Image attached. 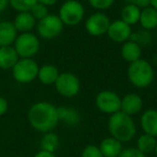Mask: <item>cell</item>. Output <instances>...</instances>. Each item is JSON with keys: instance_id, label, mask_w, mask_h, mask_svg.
Listing matches in <instances>:
<instances>
[{"instance_id": "1", "label": "cell", "mask_w": 157, "mask_h": 157, "mask_svg": "<svg viewBox=\"0 0 157 157\" xmlns=\"http://www.w3.org/2000/svg\"><path fill=\"white\" fill-rule=\"evenodd\" d=\"M28 122L40 132H52L59 123L57 107L48 101H37L28 110Z\"/></svg>"}, {"instance_id": "2", "label": "cell", "mask_w": 157, "mask_h": 157, "mask_svg": "<svg viewBox=\"0 0 157 157\" xmlns=\"http://www.w3.org/2000/svg\"><path fill=\"white\" fill-rule=\"evenodd\" d=\"M108 129L111 137L121 141L122 143L131 141L137 134L136 123L132 117L127 116L122 111L110 116Z\"/></svg>"}, {"instance_id": "3", "label": "cell", "mask_w": 157, "mask_h": 157, "mask_svg": "<svg viewBox=\"0 0 157 157\" xmlns=\"http://www.w3.org/2000/svg\"><path fill=\"white\" fill-rule=\"evenodd\" d=\"M127 76L132 86L143 89L153 82L154 70L147 60L139 59L128 66Z\"/></svg>"}, {"instance_id": "4", "label": "cell", "mask_w": 157, "mask_h": 157, "mask_svg": "<svg viewBox=\"0 0 157 157\" xmlns=\"http://www.w3.org/2000/svg\"><path fill=\"white\" fill-rule=\"evenodd\" d=\"M39 66L32 59H19L12 68L13 78L19 83H29L38 77Z\"/></svg>"}, {"instance_id": "5", "label": "cell", "mask_w": 157, "mask_h": 157, "mask_svg": "<svg viewBox=\"0 0 157 157\" xmlns=\"http://www.w3.org/2000/svg\"><path fill=\"white\" fill-rule=\"evenodd\" d=\"M40 42L38 37L30 32L19 34L14 42V49L22 59H31L38 52Z\"/></svg>"}, {"instance_id": "6", "label": "cell", "mask_w": 157, "mask_h": 157, "mask_svg": "<svg viewBox=\"0 0 157 157\" xmlns=\"http://www.w3.org/2000/svg\"><path fill=\"white\" fill-rule=\"evenodd\" d=\"M122 97L118 93L110 90H105L97 94L95 98V105L97 109L105 114H112L121 111Z\"/></svg>"}, {"instance_id": "7", "label": "cell", "mask_w": 157, "mask_h": 157, "mask_svg": "<svg viewBox=\"0 0 157 157\" xmlns=\"http://www.w3.org/2000/svg\"><path fill=\"white\" fill-rule=\"evenodd\" d=\"M84 8L76 0H67L59 9V18L64 25L76 26L84 17Z\"/></svg>"}, {"instance_id": "8", "label": "cell", "mask_w": 157, "mask_h": 157, "mask_svg": "<svg viewBox=\"0 0 157 157\" xmlns=\"http://www.w3.org/2000/svg\"><path fill=\"white\" fill-rule=\"evenodd\" d=\"M55 85V89L61 96L71 98L74 97L80 92L81 82L80 79L74 74L69 72H65L59 74Z\"/></svg>"}, {"instance_id": "9", "label": "cell", "mask_w": 157, "mask_h": 157, "mask_svg": "<svg viewBox=\"0 0 157 157\" xmlns=\"http://www.w3.org/2000/svg\"><path fill=\"white\" fill-rule=\"evenodd\" d=\"M64 24L56 15H48L45 18L39 21L37 30L43 39H54L63 31Z\"/></svg>"}, {"instance_id": "10", "label": "cell", "mask_w": 157, "mask_h": 157, "mask_svg": "<svg viewBox=\"0 0 157 157\" xmlns=\"http://www.w3.org/2000/svg\"><path fill=\"white\" fill-rule=\"evenodd\" d=\"M110 19L103 13H95L90 15L85 23V29L93 36H100L107 33L110 26Z\"/></svg>"}, {"instance_id": "11", "label": "cell", "mask_w": 157, "mask_h": 157, "mask_svg": "<svg viewBox=\"0 0 157 157\" xmlns=\"http://www.w3.org/2000/svg\"><path fill=\"white\" fill-rule=\"evenodd\" d=\"M143 108V101L137 93H128L121 101V111L129 117L138 114Z\"/></svg>"}, {"instance_id": "12", "label": "cell", "mask_w": 157, "mask_h": 157, "mask_svg": "<svg viewBox=\"0 0 157 157\" xmlns=\"http://www.w3.org/2000/svg\"><path fill=\"white\" fill-rule=\"evenodd\" d=\"M107 33L112 41L118 42V43H123L130 37L131 28H130L129 25L118 19V21H114L113 23L110 24Z\"/></svg>"}, {"instance_id": "13", "label": "cell", "mask_w": 157, "mask_h": 157, "mask_svg": "<svg viewBox=\"0 0 157 157\" xmlns=\"http://www.w3.org/2000/svg\"><path fill=\"white\" fill-rule=\"evenodd\" d=\"M140 125L143 134L157 138V109H147L141 114Z\"/></svg>"}, {"instance_id": "14", "label": "cell", "mask_w": 157, "mask_h": 157, "mask_svg": "<svg viewBox=\"0 0 157 157\" xmlns=\"http://www.w3.org/2000/svg\"><path fill=\"white\" fill-rule=\"evenodd\" d=\"M99 149L103 157H118L124 150L123 143L111 136L101 140Z\"/></svg>"}, {"instance_id": "15", "label": "cell", "mask_w": 157, "mask_h": 157, "mask_svg": "<svg viewBox=\"0 0 157 157\" xmlns=\"http://www.w3.org/2000/svg\"><path fill=\"white\" fill-rule=\"evenodd\" d=\"M19 60L16 50L12 46L0 47V68L2 70H12Z\"/></svg>"}, {"instance_id": "16", "label": "cell", "mask_w": 157, "mask_h": 157, "mask_svg": "<svg viewBox=\"0 0 157 157\" xmlns=\"http://www.w3.org/2000/svg\"><path fill=\"white\" fill-rule=\"evenodd\" d=\"M17 37V30L13 23L8 21H0V47L11 46Z\"/></svg>"}, {"instance_id": "17", "label": "cell", "mask_w": 157, "mask_h": 157, "mask_svg": "<svg viewBox=\"0 0 157 157\" xmlns=\"http://www.w3.org/2000/svg\"><path fill=\"white\" fill-rule=\"evenodd\" d=\"M59 122H64L68 126H76L81 121V113L78 109L72 107H58L57 108Z\"/></svg>"}, {"instance_id": "18", "label": "cell", "mask_w": 157, "mask_h": 157, "mask_svg": "<svg viewBox=\"0 0 157 157\" xmlns=\"http://www.w3.org/2000/svg\"><path fill=\"white\" fill-rule=\"evenodd\" d=\"M13 25L17 31L23 33L29 32L36 25V19L34 18L30 12H21L16 15Z\"/></svg>"}, {"instance_id": "19", "label": "cell", "mask_w": 157, "mask_h": 157, "mask_svg": "<svg viewBox=\"0 0 157 157\" xmlns=\"http://www.w3.org/2000/svg\"><path fill=\"white\" fill-rule=\"evenodd\" d=\"M58 76H59V72L56 66L52 65V64H45V65L39 67L38 77L37 78L43 85L50 86V85H54L56 82Z\"/></svg>"}, {"instance_id": "20", "label": "cell", "mask_w": 157, "mask_h": 157, "mask_svg": "<svg viewBox=\"0 0 157 157\" xmlns=\"http://www.w3.org/2000/svg\"><path fill=\"white\" fill-rule=\"evenodd\" d=\"M141 47L138 43L136 42H132V41H129V42H126L124 43L123 47H122V50H121V54H122V57L125 59L126 61L128 62H134V61L139 60L141 59Z\"/></svg>"}, {"instance_id": "21", "label": "cell", "mask_w": 157, "mask_h": 157, "mask_svg": "<svg viewBox=\"0 0 157 157\" xmlns=\"http://www.w3.org/2000/svg\"><path fill=\"white\" fill-rule=\"evenodd\" d=\"M139 21H140L141 26H142L144 29H147V30L156 29V27H157V11L154 8H152L151 6L143 9V10L141 11Z\"/></svg>"}, {"instance_id": "22", "label": "cell", "mask_w": 157, "mask_h": 157, "mask_svg": "<svg viewBox=\"0 0 157 157\" xmlns=\"http://www.w3.org/2000/svg\"><path fill=\"white\" fill-rule=\"evenodd\" d=\"M156 142H157V138H155V137L150 136V135H147V134H142L137 139L136 147L141 153L147 155V154H150V153H154Z\"/></svg>"}, {"instance_id": "23", "label": "cell", "mask_w": 157, "mask_h": 157, "mask_svg": "<svg viewBox=\"0 0 157 157\" xmlns=\"http://www.w3.org/2000/svg\"><path fill=\"white\" fill-rule=\"evenodd\" d=\"M59 147V137L53 132H48L43 134L40 141V147L42 151L55 153Z\"/></svg>"}, {"instance_id": "24", "label": "cell", "mask_w": 157, "mask_h": 157, "mask_svg": "<svg viewBox=\"0 0 157 157\" xmlns=\"http://www.w3.org/2000/svg\"><path fill=\"white\" fill-rule=\"evenodd\" d=\"M140 14H141V10L138 6H134V4H127L126 6H124V9L122 10L121 13V17L124 23H126L127 25L131 26L134 25L139 21L140 19Z\"/></svg>"}, {"instance_id": "25", "label": "cell", "mask_w": 157, "mask_h": 157, "mask_svg": "<svg viewBox=\"0 0 157 157\" xmlns=\"http://www.w3.org/2000/svg\"><path fill=\"white\" fill-rule=\"evenodd\" d=\"M38 0H9V4L14 10L21 12H30Z\"/></svg>"}, {"instance_id": "26", "label": "cell", "mask_w": 157, "mask_h": 157, "mask_svg": "<svg viewBox=\"0 0 157 157\" xmlns=\"http://www.w3.org/2000/svg\"><path fill=\"white\" fill-rule=\"evenodd\" d=\"M31 15L34 16L35 19H38V21H41V19L45 18L48 15V10L44 4H41L39 2H37V4L31 9L30 11Z\"/></svg>"}, {"instance_id": "27", "label": "cell", "mask_w": 157, "mask_h": 157, "mask_svg": "<svg viewBox=\"0 0 157 157\" xmlns=\"http://www.w3.org/2000/svg\"><path fill=\"white\" fill-rule=\"evenodd\" d=\"M81 157H103L99 147L95 144H88L83 149Z\"/></svg>"}, {"instance_id": "28", "label": "cell", "mask_w": 157, "mask_h": 157, "mask_svg": "<svg viewBox=\"0 0 157 157\" xmlns=\"http://www.w3.org/2000/svg\"><path fill=\"white\" fill-rule=\"evenodd\" d=\"M88 2L93 8L98 10H105L113 4L114 0H88Z\"/></svg>"}, {"instance_id": "29", "label": "cell", "mask_w": 157, "mask_h": 157, "mask_svg": "<svg viewBox=\"0 0 157 157\" xmlns=\"http://www.w3.org/2000/svg\"><path fill=\"white\" fill-rule=\"evenodd\" d=\"M118 157H147V155L141 153L136 147H126L122 151Z\"/></svg>"}, {"instance_id": "30", "label": "cell", "mask_w": 157, "mask_h": 157, "mask_svg": "<svg viewBox=\"0 0 157 157\" xmlns=\"http://www.w3.org/2000/svg\"><path fill=\"white\" fill-rule=\"evenodd\" d=\"M130 4L138 6L139 9H145L150 6V0H127Z\"/></svg>"}, {"instance_id": "31", "label": "cell", "mask_w": 157, "mask_h": 157, "mask_svg": "<svg viewBox=\"0 0 157 157\" xmlns=\"http://www.w3.org/2000/svg\"><path fill=\"white\" fill-rule=\"evenodd\" d=\"M9 110V103L3 96H0V117L4 116Z\"/></svg>"}, {"instance_id": "32", "label": "cell", "mask_w": 157, "mask_h": 157, "mask_svg": "<svg viewBox=\"0 0 157 157\" xmlns=\"http://www.w3.org/2000/svg\"><path fill=\"white\" fill-rule=\"evenodd\" d=\"M35 157H56L54 153H50V152H45L40 150L39 152H37Z\"/></svg>"}, {"instance_id": "33", "label": "cell", "mask_w": 157, "mask_h": 157, "mask_svg": "<svg viewBox=\"0 0 157 157\" xmlns=\"http://www.w3.org/2000/svg\"><path fill=\"white\" fill-rule=\"evenodd\" d=\"M38 2L41 4H44L45 6H53V4H55L57 2V0H38Z\"/></svg>"}, {"instance_id": "34", "label": "cell", "mask_w": 157, "mask_h": 157, "mask_svg": "<svg viewBox=\"0 0 157 157\" xmlns=\"http://www.w3.org/2000/svg\"><path fill=\"white\" fill-rule=\"evenodd\" d=\"M9 4V0H0V12L4 11Z\"/></svg>"}, {"instance_id": "35", "label": "cell", "mask_w": 157, "mask_h": 157, "mask_svg": "<svg viewBox=\"0 0 157 157\" xmlns=\"http://www.w3.org/2000/svg\"><path fill=\"white\" fill-rule=\"evenodd\" d=\"M150 6L157 11V0H150Z\"/></svg>"}, {"instance_id": "36", "label": "cell", "mask_w": 157, "mask_h": 157, "mask_svg": "<svg viewBox=\"0 0 157 157\" xmlns=\"http://www.w3.org/2000/svg\"><path fill=\"white\" fill-rule=\"evenodd\" d=\"M154 153H155V155L157 156V142H156V147H155V150H154Z\"/></svg>"}, {"instance_id": "37", "label": "cell", "mask_w": 157, "mask_h": 157, "mask_svg": "<svg viewBox=\"0 0 157 157\" xmlns=\"http://www.w3.org/2000/svg\"><path fill=\"white\" fill-rule=\"evenodd\" d=\"M156 33H157V27H156Z\"/></svg>"}]
</instances>
